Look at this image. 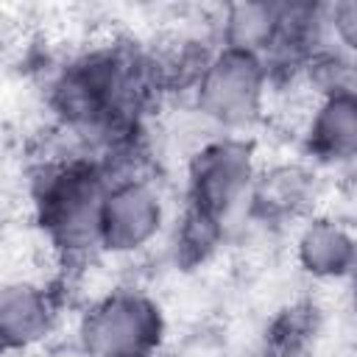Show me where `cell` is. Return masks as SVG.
Instances as JSON below:
<instances>
[{
    "mask_svg": "<svg viewBox=\"0 0 357 357\" xmlns=\"http://www.w3.org/2000/svg\"><path fill=\"white\" fill-rule=\"evenodd\" d=\"M25 170V215L36 243L61 271L100 259V204L112 181L103 156L86 151L59 128Z\"/></svg>",
    "mask_w": 357,
    "mask_h": 357,
    "instance_id": "6da1fadb",
    "label": "cell"
},
{
    "mask_svg": "<svg viewBox=\"0 0 357 357\" xmlns=\"http://www.w3.org/2000/svg\"><path fill=\"white\" fill-rule=\"evenodd\" d=\"M273 89L262 56L215 45L187 92V103L209 134L251 137L268 114Z\"/></svg>",
    "mask_w": 357,
    "mask_h": 357,
    "instance_id": "7a4b0ae2",
    "label": "cell"
},
{
    "mask_svg": "<svg viewBox=\"0 0 357 357\" xmlns=\"http://www.w3.org/2000/svg\"><path fill=\"white\" fill-rule=\"evenodd\" d=\"M259 170L262 162L251 137L206 134L184 159L181 209L231 231L234 220H245Z\"/></svg>",
    "mask_w": 357,
    "mask_h": 357,
    "instance_id": "3957f363",
    "label": "cell"
},
{
    "mask_svg": "<svg viewBox=\"0 0 357 357\" xmlns=\"http://www.w3.org/2000/svg\"><path fill=\"white\" fill-rule=\"evenodd\" d=\"M167 340L162 301L139 284L95 293L75 318L73 346L81 357H159Z\"/></svg>",
    "mask_w": 357,
    "mask_h": 357,
    "instance_id": "277c9868",
    "label": "cell"
},
{
    "mask_svg": "<svg viewBox=\"0 0 357 357\" xmlns=\"http://www.w3.org/2000/svg\"><path fill=\"white\" fill-rule=\"evenodd\" d=\"M173 212L162 181L148 167L114 170L100 204V259H134L165 231Z\"/></svg>",
    "mask_w": 357,
    "mask_h": 357,
    "instance_id": "5b68a950",
    "label": "cell"
},
{
    "mask_svg": "<svg viewBox=\"0 0 357 357\" xmlns=\"http://www.w3.org/2000/svg\"><path fill=\"white\" fill-rule=\"evenodd\" d=\"M67 315L61 273H14L0 287V346L6 357H36L59 335Z\"/></svg>",
    "mask_w": 357,
    "mask_h": 357,
    "instance_id": "8992f818",
    "label": "cell"
},
{
    "mask_svg": "<svg viewBox=\"0 0 357 357\" xmlns=\"http://www.w3.org/2000/svg\"><path fill=\"white\" fill-rule=\"evenodd\" d=\"M315 198H318V176H315V165H310L307 159L262 165L245 218L265 229H282V226L296 229L301 220L318 212Z\"/></svg>",
    "mask_w": 357,
    "mask_h": 357,
    "instance_id": "52a82bcc",
    "label": "cell"
},
{
    "mask_svg": "<svg viewBox=\"0 0 357 357\" xmlns=\"http://www.w3.org/2000/svg\"><path fill=\"white\" fill-rule=\"evenodd\" d=\"M301 151L310 165H357V86L312 98L301 123Z\"/></svg>",
    "mask_w": 357,
    "mask_h": 357,
    "instance_id": "ba28073f",
    "label": "cell"
},
{
    "mask_svg": "<svg viewBox=\"0 0 357 357\" xmlns=\"http://www.w3.org/2000/svg\"><path fill=\"white\" fill-rule=\"evenodd\" d=\"M357 231L335 215L315 212L293 229V262L312 282H346Z\"/></svg>",
    "mask_w": 357,
    "mask_h": 357,
    "instance_id": "9c48e42d",
    "label": "cell"
},
{
    "mask_svg": "<svg viewBox=\"0 0 357 357\" xmlns=\"http://www.w3.org/2000/svg\"><path fill=\"white\" fill-rule=\"evenodd\" d=\"M279 25H282V3H268V0L220 6L218 17L209 22L215 45L245 50L262 59H268L276 42Z\"/></svg>",
    "mask_w": 357,
    "mask_h": 357,
    "instance_id": "30bf717a",
    "label": "cell"
},
{
    "mask_svg": "<svg viewBox=\"0 0 357 357\" xmlns=\"http://www.w3.org/2000/svg\"><path fill=\"white\" fill-rule=\"evenodd\" d=\"M321 329V312L312 301L282 304L265 326V357H301Z\"/></svg>",
    "mask_w": 357,
    "mask_h": 357,
    "instance_id": "8fae6325",
    "label": "cell"
},
{
    "mask_svg": "<svg viewBox=\"0 0 357 357\" xmlns=\"http://www.w3.org/2000/svg\"><path fill=\"white\" fill-rule=\"evenodd\" d=\"M326 25L332 45L357 61V0L326 6Z\"/></svg>",
    "mask_w": 357,
    "mask_h": 357,
    "instance_id": "7c38bea8",
    "label": "cell"
},
{
    "mask_svg": "<svg viewBox=\"0 0 357 357\" xmlns=\"http://www.w3.org/2000/svg\"><path fill=\"white\" fill-rule=\"evenodd\" d=\"M346 282H349V290H351V296H354V301H357V245H354V259H351V268H349Z\"/></svg>",
    "mask_w": 357,
    "mask_h": 357,
    "instance_id": "4fadbf2b",
    "label": "cell"
}]
</instances>
